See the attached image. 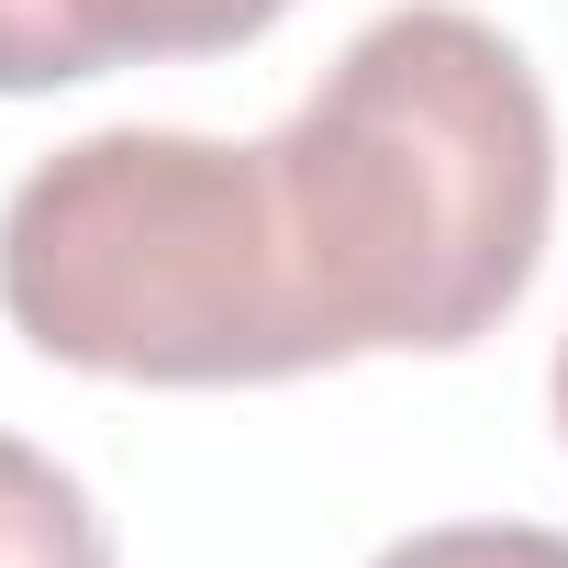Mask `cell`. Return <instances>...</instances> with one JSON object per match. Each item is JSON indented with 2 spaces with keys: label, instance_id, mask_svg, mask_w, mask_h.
Segmentation results:
<instances>
[{
  "label": "cell",
  "instance_id": "cell-4",
  "mask_svg": "<svg viewBox=\"0 0 568 568\" xmlns=\"http://www.w3.org/2000/svg\"><path fill=\"white\" fill-rule=\"evenodd\" d=\"M0 568H112L101 501L23 435H0Z\"/></svg>",
  "mask_w": 568,
  "mask_h": 568
},
{
  "label": "cell",
  "instance_id": "cell-2",
  "mask_svg": "<svg viewBox=\"0 0 568 568\" xmlns=\"http://www.w3.org/2000/svg\"><path fill=\"white\" fill-rule=\"evenodd\" d=\"M0 313L57 368L145 390L302 379L324 335L302 313L267 145L112 123L57 145L0 212Z\"/></svg>",
  "mask_w": 568,
  "mask_h": 568
},
{
  "label": "cell",
  "instance_id": "cell-6",
  "mask_svg": "<svg viewBox=\"0 0 568 568\" xmlns=\"http://www.w3.org/2000/svg\"><path fill=\"white\" fill-rule=\"evenodd\" d=\"M557 435H568V346H557Z\"/></svg>",
  "mask_w": 568,
  "mask_h": 568
},
{
  "label": "cell",
  "instance_id": "cell-5",
  "mask_svg": "<svg viewBox=\"0 0 568 568\" xmlns=\"http://www.w3.org/2000/svg\"><path fill=\"white\" fill-rule=\"evenodd\" d=\"M368 568H568V535H546V524H435V535H402Z\"/></svg>",
  "mask_w": 568,
  "mask_h": 568
},
{
  "label": "cell",
  "instance_id": "cell-1",
  "mask_svg": "<svg viewBox=\"0 0 568 568\" xmlns=\"http://www.w3.org/2000/svg\"><path fill=\"white\" fill-rule=\"evenodd\" d=\"M324 368L479 346L546 256L557 123L524 45L457 0L379 12L267 145Z\"/></svg>",
  "mask_w": 568,
  "mask_h": 568
},
{
  "label": "cell",
  "instance_id": "cell-3",
  "mask_svg": "<svg viewBox=\"0 0 568 568\" xmlns=\"http://www.w3.org/2000/svg\"><path fill=\"white\" fill-rule=\"evenodd\" d=\"M278 12L291 0H0V101L101 79L123 57H223Z\"/></svg>",
  "mask_w": 568,
  "mask_h": 568
}]
</instances>
